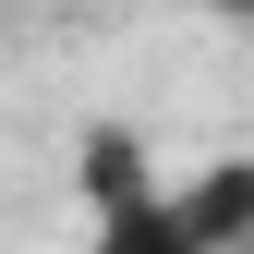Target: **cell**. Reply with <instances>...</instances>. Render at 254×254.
Masks as SVG:
<instances>
[{"label":"cell","instance_id":"obj_1","mask_svg":"<svg viewBox=\"0 0 254 254\" xmlns=\"http://www.w3.org/2000/svg\"><path fill=\"white\" fill-rule=\"evenodd\" d=\"M170 218L194 254H254V157H206L194 182H170Z\"/></svg>","mask_w":254,"mask_h":254},{"label":"cell","instance_id":"obj_2","mask_svg":"<svg viewBox=\"0 0 254 254\" xmlns=\"http://www.w3.org/2000/svg\"><path fill=\"white\" fill-rule=\"evenodd\" d=\"M97 254H194L182 218H170V182H157L145 206H109V218H97Z\"/></svg>","mask_w":254,"mask_h":254},{"label":"cell","instance_id":"obj_3","mask_svg":"<svg viewBox=\"0 0 254 254\" xmlns=\"http://www.w3.org/2000/svg\"><path fill=\"white\" fill-rule=\"evenodd\" d=\"M218 12H242V24H254V0H218Z\"/></svg>","mask_w":254,"mask_h":254}]
</instances>
